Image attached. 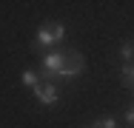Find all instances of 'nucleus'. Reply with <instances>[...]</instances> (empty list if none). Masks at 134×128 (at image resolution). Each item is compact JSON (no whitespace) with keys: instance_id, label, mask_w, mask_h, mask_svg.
I'll list each match as a JSON object with an SVG mask.
<instances>
[{"instance_id":"7ed1b4c3","label":"nucleus","mask_w":134,"mask_h":128,"mask_svg":"<svg viewBox=\"0 0 134 128\" xmlns=\"http://www.w3.org/2000/svg\"><path fill=\"white\" fill-rule=\"evenodd\" d=\"M40 68H43V77H49V80L60 77L63 74V51H49V54L43 57Z\"/></svg>"},{"instance_id":"423d86ee","label":"nucleus","mask_w":134,"mask_h":128,"mask_svg":"<svg viewBox=\"0 0 134 128\" xmlns=\"http://www.w3.org/2000/svg\"><path fill=\"white\" fill-rule=\"evenodd\" d=\"M120 57H123L126 63H134V43L131 40H126V43L120 46Z\"/></svg>"},{"instance_id":"1a4fd4ad","label":"nucleus","mask_w":134,"mask_h":128,"mask_svg":"<svg viewBox=\"0 0 134 128\" xmlns=\"http://www.w3.org/2000/svg\"><path fill=\"white\" fill-rule=\"evenodd\" d=\"M126 120H129V123H131V125H134V105H131V108H129V111H126Z\"/></svg>"},{"instance_id":"f257e3e1","label":"nucleus","mask_w":134,"mask_h":128,"mask_svg":"<svg viewBox=\"0 0 134 128\" xmlns=\"http://www.w3.org/2000/svg\"><path fill=\"white\" fill-rule=\"evenodd\" d=\"M63 37H66V26L63 23H43L37 28V40H34V46L40 49H54V46H60L63 43Z\"/></svg>"},{"instance_id":"f03ea898","label":"nucleus","mask_w":134,"mask_h":128,"mask_svg":"<svg viewBox=\"0 0 134 128\" xmlns=\"http://www.w3.org/2000/svg\"><path fill=\"white\" fill-rule=\"evenodd\" d=\"M83 68H86V60H83L80 51H63V80H77L83 74Z\"/></svg>"},{"instance_id":"0eeeda50","label":"nucleus","mask_w":134,"mask_h":128,"mask_svg":"<svg viewBox=\"0 0 134 128\" xmlns=\"http://www.w3.org/2000/svg\"><path fill=\"white\" fill-rule=\"evenodd\" d=\"M23 85H29V88H37V85H40L37 71H23Z\"/></svg>"},{"instance_id":"39448f33","label":"nucleus","mask_w":134,"mask_h":128,"mask_svg":"<svg viewBox=\"0 0 134 128\" xmlns=\"http://www.w3.org/2000/svg\"><path fill=\"white\" fill-rule=\"evenodd\" d=\"M120 80H123L126 88H134V63H123V68H120Z\"/></svg>"},{"instance_id":"6e6552de","label":"nucleus","mask_w":134,"mask_h":128,"mask_svg":"<svg viewBox=\"0 0 134 128\" xmlns=\"http://www.w3.org/2000/svg\"><path fill=\"white\" fill-rule=\"evenodd\" d=\"M91 128H117V123L111 120V117H100V120H94Z\"/></svg>"},{"instance_id":"20e7f679","label":"nucleus","mask_w":134,"mask_h":128,"mask_svg":"<svg viewBox=\"0 0 134 128\" xmlns=\"http://www.w3.org/2000/svg\"><path fill=\"white\" fill-rule=\"evenodd\" d=\"M34 97H37V102L43 105V108H54L57 105V100H60V91H57V85L54 83H40L37 88H34Z\"/></svg>"}]
</instances>
